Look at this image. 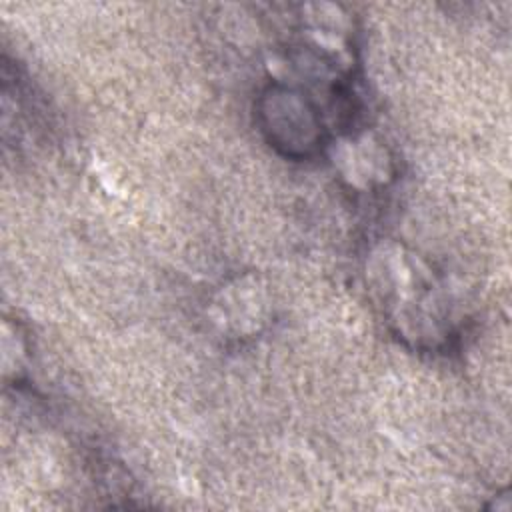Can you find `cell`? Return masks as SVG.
Wrapping results in <instances>:
<instances>
[{
    "mask_svg": "<svg viewBox=\"0 0 512 512\" xmlns=\"http://www.w3.org/2000/svg\"><path fill=\"white\" fill-rule=\"evenodd\" d=\"M264 140L288 160H308L326 144V124L316 100L298 86L270 82L256 100Z\"/></svg>",
    "mask_w": 512,
    "mask_h": 512,
    "instance_id": "1",
    "label": "cell"
},
{
    "mask_svg": "<svg viewBox=\"0 0 512 512\" xmlns=\"http://www.w3.org/2000/svg\"><path fill=\"white\" fill-rule=\"evenodd\" d=\"M402 264L406 272L394 270L388 260L390 270V286L382 288V306L390 316V322L398 326L400 334L416 338V320H426L434 338H440L438 332L442 316V302L438 296V286L434 278H428V270L420 260L412 264V260L402 254Z\"/></svg>",
    "mask_w": 512,
    "mask_h": 512,
    "instance_id": "2",
    "label": "cell"
}]
</instances>
